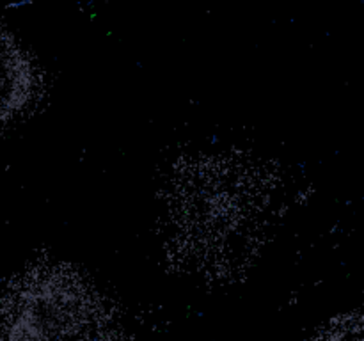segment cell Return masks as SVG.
<instances>
[{
    "mask_svg": "<svg viewBox=\"0 0 364 341\" xmlns=\"http://www.w3.org/2000/svg\"><path fill=\"white\" fill-rule=\"evenodd\" d=\"M7 298L4 341H114L110 316L78 277H39Z\"/></svg>",
    "mask_w": 364,
    "mask_h": 341,
    "instance_id": "obj_1",
    "label": "cell"
},
{
    "mask_svg": "<svg viewBox=\"0 0 364 341\" xmlns=\"http://www.w3.org/2000/svg\"><path fill=\"white\" fill-rule=\"evenodd\" d=\"M34 71L21 46L0 31V123L23 110L34 92Z\"/></svg>",
    "mask_w": 364,
    "mask_h": 341,
    "instance_id": "obj_2",
    "label": "cell"
}]
</instances>
